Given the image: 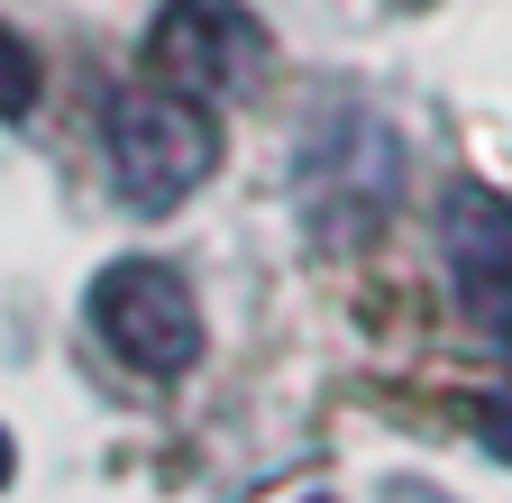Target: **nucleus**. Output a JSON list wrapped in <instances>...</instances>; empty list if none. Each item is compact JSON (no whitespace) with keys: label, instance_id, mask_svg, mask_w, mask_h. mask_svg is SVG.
Returning <instances> with one entry per match:
<instances>
[{"label":"nucleus","instance_id":"9","mask_svg":"<svg viewBox=\"0 0 512 503\" xmlns=\"http://www.w3.org/2000/svg\"><path fill=\"white\" fill-rule=\"evenodd\" d=\"M394 10H430V0H394Z\"/></svg>","mask_w":512,"mask_h":503},{"label":"nucleus","instance_id":"2","mask_svg":"<svg viewBox=\"0 0 512 503\" xmlns=\"http://www.w3.org/2000/svg\"><path fill=\"white\" fill-rule=\"evenodd\" d=\"M394 183H403V156H394V138H384V119L357 110V101H330L320 129L302 138V156H293V193L320 220V238L375 229L384 202H394Z\"/></svg>","mask_w":512,"mask_h":503},{"label":"nucleus","instance_id":"6","mask_svg":"<svg viewBox=\"0 0 512 503\" xmlns=\"http://www.w3.org/2000/svg\"><path fill=\"white\" fill-rule=\"evenodd\" d=\"M37 83H46V74H37V46L0 19V119H28V110H37Z\"/></svg>","mask_w":512,"mask_h":503},{"label":"nucleus","instance_id":"5","mask_svg":"<svg viewBox=\"0 0 512 503\" xmlns=\"http://www.w3.org/2000/svg\"><path fill=\"white\" fill-rule=\"evenodd\" d=\"M439 247H448V284H458V311L494 339L512 348V202L494 193H448L439 211Z\"/></svg>","mask_w":512,"mask_h":503},{"label":"nucleus","instance_id":"7","mask_svg":"<svg viewBox=\"0 0 512 503\" xmlns=\"http://www.w3.org/2000/svg\"><path fill=\"white\" fill-rule=\"evenodd\" d=\"M476 439L512 467V394H494V403H476Z\"/></svg>","mask_w":512,"mask_h":503},{"label":"nucleus","instance_id":"8","mask_svg":"<svg viewBox=\"0 0 512 503\" xmlns=\"http://www.w3.org/2000/svg\"><path fill=\"white\" fill-rule=\"evenodd\" d=\"M10 467H19V449H10V430H0V485H10Z\"/></svg>","mask_w":512,"mask_h":503},{"label":"nucleus","instance_id":"4","mask_svg":"<svg viewBox=\"0 0 512 503\" xmlns=\"http://www.w3.org/2000/svg\"><path fill=\"white\" fill-rule=\"evenodd\" d=\"M266 74V28L247 0H165L147 28V83L183 92V101H238Z\"/></svg>","mask_w":512,"mask_h":503},{"label":"nucleus","instance_id":"3","mask_svg":"<svg viewBox=\"0 0 512 503\" xmlns=\"http://www.w3.org/2000/svg\"><path fill=\"white\" fill-rule=\"evenodd\" d=\"M83 311H92L101 348H110L119 366L156 375V385L192 375V357H202V311H192V293H183V275H174V266L119 257V266H101V275H92Z\"/></svg>","mask_w":512,"mask_h":503},{"label":"nucleus","instance_id":"10","mask_svg":"<svg viewBox=\"0 0 512 503\" xmlns=\"http://www.w3.org/2000/svg\"><path fill=\"white\" fill-rule=\"evenodd\" d=\"M394 503H430V494H394Z\"/></svg>","mask_w":512,"mask_h":503},{"label":"nucleus","instance_id":"1","mask_svg":"<svg viewBox=\"0 0 512 503\" xmlns=\"http://www.w3.org/2000/svg\"><path fill=\"white\" fill-rule=\"evenodd\" d=\"M101 156H110V193L128 211H174L211 183L220 138H211V110L183 101L165 83H128L101 110Z\"/></svg>","mask_w":512,"mask_h":503}]
</instances>
